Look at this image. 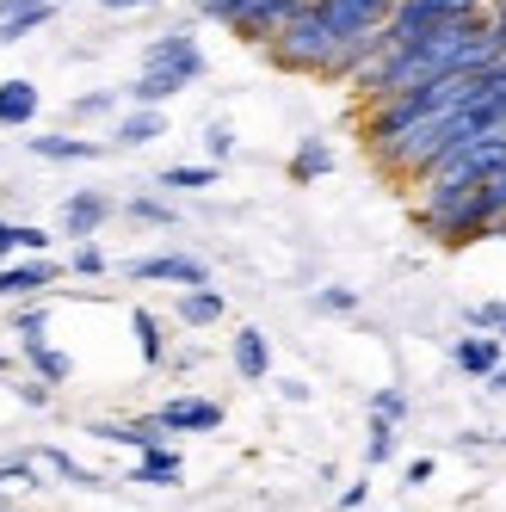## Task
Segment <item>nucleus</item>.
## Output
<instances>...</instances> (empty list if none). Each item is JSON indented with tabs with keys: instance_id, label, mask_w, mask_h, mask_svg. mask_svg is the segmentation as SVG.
<instances>
[{
	"instance_id": "nucleus-1",
	"label": "nucleus",
	"mask_w": 506,
	"mask_h": 512,
	"mask_svg": "<svg viewBox=\"0 0 506 512\" xmlns=\"http://www.w3.org/2000/svg\"><path fill=\"white\" fill-rule=\"evenodd\" d=\"M340 44H346V38L328 25V13H321L315 0H309L303 13H291V19L278 25V38H272L266 50H272L278 68H291V75H334Z\"/></svg>"
},
{
	"instance_id": "nucleus-2",
	"label": "nucleus",
	"mask_w": 506,
	"mask_h": 512,
	"mask_svg": "<svg viewBox=\"0 0 506 512\" xmlns=\"http://www.w3.org/2000/svg\"><path fill=\"white\" fill-rule=\"evenodd\" d=\"M488 0H402L389 19V44H402V38H420V31L432 25H451V19H469V13H482Z\"/></svg>"
},
{
	"instance_id": "nucleus-3",
	"label": "nucleus",
	"mask_w": 506,
	"mask_h": 512,
	"mask_svg": "<svg viewBox=\"0 0 506 512\" xmlns=\"http://www.w3.org/2000/svg\"><path fill=\"white\" fill-rule=\"evenodd\" d=\"M142 68H167V75H179V81H204V50H198V38L192 31H161V38L142 50Z\"/></svg>"
},
{
	"instance_id": "nucleus-4",
	"label": "nucleus",
	"mask_w": 506,
	"mask_h": 512,
	"mask_svg": "<svg viewBox=\"0 0 506 512\" xmlns=\"http://www.w3.org/2000/svg\"><path fill=\"white\" fill-rule=\"evenodd\" d=\"M315 7L328 13V25L340 31V38H358V31H383L402 0H315Z\"/></svg>"
},
{
	"instance_id": "nucleus-5",
	"label": "nucleus",
	"mask_w": 506,
	"mask_h": 512,
	"mask_svg": "<svg viewBox=\"0 0 506 512\" xmlns=\"http://www.w3.org/2000/svg\"><path fill=\"white\" fill-rule=\"evenodd\" d=\"M130 278L192 290V284H210V266H204V260H186V253H155V260H136V266H130Z\"/></svg>"
},
{
	"instance_id": "nucleus-6",
	"label": "nucleus",
	"mask_w": 506,
	"mask_h": 512,
	"mask_svg": "<svg viewBox=\"0 0 506 512\" xmlns=\"http://www.w3.org/2000/svg\"><path fill=\"white\" fill-rule=\"evenodd\" d=\"M229 364H235L241 383H266L272 377V346H266L260 327H241V334L229 340Z\"/></svg>"
},
{
	"instance_id": "nucleus-7",
	"label": "nucleus",
	"mask_w": 506,
	"mask_h": 512,
	"mask_svg": "<svg viewBox=\"0 0 506 512\" xmlns=\"http://www.w3.org/2000/svg\"><path fill=\"white\" fill-rule=\"evenodd\" d=\"M161 426L167 432H216V426H223V408L204 401V395H173L161 408Z\"/></svg>"
},
{
	"instance_id": "nucleus-8",
	"label": "nucleus",
	"mask_w": 506,
	"mask_h": 512,
	"mask_svg": "<svg viewBox=\"0 0 506 512\" xmlns=\"http://www.w3.org/2000/svg\"><path fill=\"white\" fill-rule=\"evenodd\" d=\"M105 216H112V198H105V192H75V198L62 204V235L87 241V235H99Z\"/></svg>"
},
{
	"instance_id": "nucleus-9",
	"label": "nucleus",
	"mask_w": 506,
	"mask_h": 512,
	"mask_svg": "<svg viewBox=\"0 0 506 512\" xmlns=\"http://www.w3.org/2000/svg\"><path fill=\"white\" fill-rule=\"evenodd\" d=\"M451 358H457V371H463V377H488L494 364H500V334H482V327H469V334L451 346Z\"/></svg>"
},
{
	"instance_id": "nucleus-10",
	"label": "nucleus",
	"mask_w": 506,
	"mask_h": 512,
	"mask_svg": "<svg viewBox=\"0 0 506 512\" xmlns=\"http://www.w3.org/2000/svg\"><path fill=\"white\" fill-rule=\"evenodd\" d=\"M155 136H167V112H161V105H136V112L118 118V130H112L118 149H149Z\"/></svg>"
},
{
	"instance_id": "nucleus-11",
	"label": "nucleus",
	"mask_w": 506,
	"mask_h": 512,
	"mask_svg": "<svg viewBox=\"0 0 506 512\" xmlns=\"http://www.w3.org/2000/svg\"><path fill=\"white\" fill-rule=\"evenodd\" d=\"M44 284H56V266L44 253H31L25 266H0V297H38Z\"/></svg>"
},
{
	"instance_id": "nucleus-12",
	"label": "nucleus",
	"mask_w": 506,
	"mask_h": 512,
	"mask_svg": "<svg viewBox=\"0 0 506 512\" xmlns=\"http://www.w3.org/2000/svg\"><path fill=\"white\" fill-rule=\"evenodd\" d=\"M56 19V0H25V7H7L0 13V44H19V38H31L38 25H50Z\"/></svg>"
},
{
	"instance_id": "nucleus-13",
	"label": "nucleus",
	"mask_w": 506,
	"mask_h": 512,
	"mask_svg": "<svg viewBox=\"0 0 506 512\" xmlns=\"http://www.w3.org/2000/svg\"><path fill=\"white\" fill-rule=\"evenodd\" d=\"M38 118V87L31 81H0V130H25Z\"/></svg>"
},
{
	"instance_id": "nucleus-14",
	"label": "nucleus",
	"mask_w": 506,
	"mask_h": 512,
	"mask_svg": "<svg viewBox=\"0 0 506 512\" xmlns=\"http://www.w3.org/2000/svg\"><path fill=\"white\" fill-rule=\"evenodd\" d=\"M229 315V303H223V290H210V284H192L186 297H179V321L186 327H216Z\"/></svg>"
},
{
	"instance_id": "nucleus-15",
	"label": "nucleus",
	"mask_w": 506,
	"mask_h": 512,
	"mask_svg": "<svg viewBox=\"0 0 506 512\" xmlns=\"http://www.w3.org/2000/svg\"><path fill=\"white\" fill-rule=\"evenodd\" d=\"M130 482H149V488H173V482H179V451H167V445H149V451L136 457Z\"/></svg>"
},
{
	"instance_id": "nucleus-16",
	"label": "nucleus",
	"mask_w": 506,
	"mask_h": 512,
	"mask_svg": "<svg viewBox=\"0 0 506 512\" xmlns=\"http://www.w3.org/2000/svg\"><path fill=\"white\" fill-rule=\"evenodd\" d=\"M173 93H186V81L167 75V68H142V75L130 81V105H167Z\"/></svg>"
},
{
	"instance_id": "nucleus-17",
	"label": "nucleus",
	"mask_w": 506,
	"mask_h": 512,
	"mask_svg": "<svg viewBox=\"0 0 506 512\" xmlns=\"http://www.w3.org/2000/svg\"><path fill=\"white\" fill-rule=\"evenodd\" d=\"M31 155H44V161H93L99 142H87V136H31Z\"/></svg>"
},
{
	"instance_id": "nucleus-18",
	"label": "nucleus",
	"mask_w": 506,
	"mask_h": 512,
	"mask_svg": "<svg viewBox=\"0 0 506 512\" xmlns=\"http://www.w3.org/2000/svg\"><path fill=\"white\" fill-rule=\"evenodd\" d=\"M328 167H334L328 142H321V136H303V142H297V155H291V179H297V186H309V179H321Z\"/></svg>"
},
{
	"instance_id": "nucleus-19",
	"label": "nucleus",
	"mask_w": 506,
	"mask_h": 512,
	"mask_svg": "<svg viewBox=\"0 0 506 512\" xmlns=\"http://www.w3.org/2000/svg\"><path fill=\"white\" fill-rule=\"evenodd\" d=\"M476 192H482V216H488V229H494V235H506V161L482 179Z\"/></svg>"
},
{
	"instance_id": "nucleus-20",
	"label": "nucleus",
	"mask_w": 506,
	"mask_h": 512,
	"mask_svg": "<svg viewBox=\"0 0 506 512\" xmlns=\"http://www.w3.org/2000/svg\"><path fill=\"white\" fill-rule=\"evenodd\" d=\"M155 186H167V192H204V186H216V161H204V167H167Z\"/></svg>"
},
{
	"instance_id": "nucleus-21",
	"label": "nucleus",
	"mask_w": 506,
	"mask_h": 512,
	"mask_svg": "<svg viewBox=\"0 0 506 512\" xmlns=\"http://www.w3.org/2000/svg\"><path fill=\"white\" fill-rule=\"evenodd\" d=\"M130 327H136V346H142V358H149V364H161V358H167V340H161V321H155L149 309H130Z\"/></svg>"
},
{
	"instance_id": "nucleus-22",
	"label": "nucleus",
	"mask_w": 506,
	"mask_h": 512,
	"mask_svg": "<svg viewBox=\"0 0 506 512\" xmlns=\"http://www.w3.org/2000/svg\"><path fill=\"white\" fill-rule=\"evenodd\" d=\"M395 457V420L389 414H371V438H365V463H389Z\"/></svg>"
},
{
	"instance_id": "nucleus-23",
	"label": "nucleus",
	"mask_w": 506,
	"mask_h": 512,
	"mask_svg": "<svg viewBox=\"0 0 506 512\" xmlns=\"http://www.w3.org/2000/svg\"><path fill=\"white\" fill-rule=\"evenodd\" d=\"M31 371H38L44 383H68L75 364H68V352H56V346H31Z\"/></svg>"
},
{
	"instance_id": "nucleus-24",
	"label": "nucleus",
	"mask_w": 506,
	"mask_h": 512,
	"mask_svg": "<svg viewBox=\"0 0 506 512\" xmlns=\"http://www.w3.org/2000/svg\"><path fill=\"white\" fill-rule=\"evenodd\" d=\"M13 334H19L25 352H31V346H44V309H19V315H13Z\"/></svg>"
},
{
	"instance_id": "nucleus-25",
	"label": "nucleus",
	"mask_w": 506,
	"mask_h": 512,
	"mask_svg": "<svg viewBox=\"0 0 506 512\" xmlns=\"http://www.w3.org/2000/svg\"><path fill=\"white\" fill-rule=\"evenodd\" d=\"M469 327H482V334H500L506 340V303H476V309H469Z\"/></svg>"
},
{
	"instance_id": "nucleus-26",
	"label": "nucleus",
	"mask_w": 506,
	"mask_h": 512,
	"mask_svg": "<svg viewBox=\"0 0 506 512\" xmlns=\"http://www.w3.org/2000/svg\"><path fill=\"white\" fill-rule=\"evenodd\" d=\"M315 309H328V315H352L358 309V297L346 284H328V290H315Z\"/></svg>"
},
{
	"instance_id": "nucleus-27",
	"label": "nucleus",
	"mask_w": 506,
	"mask_h": 512,
	"mask_svg": "<svg viewBox=\"0 0 506 512\" xmlns=\"http://www.w3.org/2000/svg\"><path fill=\"white\" fill-rule=\"evenodd\" d=\"M44 463H50L56 475H68V482H81V488H93V482H99V475H93V469H81L68 451H44Z\"/></svg>"
},
{
	"instance_id": "nucleus-28",
	"label": "nucleus",
	"mask_w": 506,
	"mask_h": 512,
	"mask_svg": "<svg viewBox=\"0 0 506 512\" xmlns=\"http://www.w3.org/2000/svg\"><path fill=\"white\" fill-rule=\"evenodd\" d=\"M0 488H38V463H31V457L0 463Z\"/></svg>"
},
{
	"instance_id": "nucleus-29",
	"label": "nucleus",
	"mask_w": 506,
	"mask_h": 512,
	"mask_svg": "<svg viewBox=\"0 0 506 512\" xmlns=\"http://www.w3.org/2000/svg\"><path fill=\"white\" fill-rule=\"evenodd\" d=\"M130 216H136V223H161V229L173 223V210L161 198H130Z\"/></svg>"
},
{
	"instance_id": "nucleus-30",
	"label": "nucleus",
	"mask_w": 506,
	"mask_h": 512,
	"mask_svg": "<svg viewBox=\"0 0 506 512\" xmlns=\"http://www.w3.org/2000/svg\"><path fill=\"white\" fill-rule=\"evenodd\" d=\"M204 149H210V161H223V155L235 149V130H229V124H210V130H204Z\"/></svg>"
},
{
	"instance_id": "nucleus-31",
	"label": "nucleus",
	"mask_w": 506,
	"mask_h": 512,
	"mask_svg": "<svg viewBox=\"0 0 506 512\" xmlns=\"http://www.w3.org/2000/svg\"><path fill=\"white\" fill-rule=\"evenodd\" d=\"M371 414H389V420H402V414H408V395H402V389H377Z\"/></svg>"
},
{
	"instance_id": "nucleus-32",
	"label": "nucleus",
	"mask_w": 506,
	"mask_h": 512,
	"mask_svg": "<svg viewBox=\"0 0 506 512\" xmlns=\"http://www.w3.org/2000/svg\"><path fill=\"white\" fill-rule=\"evenodd\" d=\"M75 272H81V278H99V272H105V253H99L93 241H81V247H75Z\"/></svg>"
},
{
	"instance_id": "nucleus-33",
	"label": "nucleus",
	"mask_w": 506,
	"mask_h": 512,
	"mask_svg": "<svg viewBox=\"0 0 506 512\" xmlns=\"http://www.w3.org/2000/svg\"><path fill=\"white\" fill-rule=\"evenodd\" d=\"M112 105H118V93H87V99H75V118H99Z\"/></svg>"
},
{
	"instance_id": "nucleus-34",
	"label": "nucleus",
	"mask_w": 506,
	"mask_h": 512,
	"mask_svg": "<svg viewBox=\"0 0 506 512\" xmlns=\"http://www.w3.org/2000/svg\"><path fill=\"white\" fill-rule=\"evenodd\" d=\"M432 469H439L432 457H414V463H408V488H426V482H432Z\"/></svg>"
},
{
	"instance_id": "nucleus-35",
	"label": "nucleus",
	"mask_w": 506,
	"mask_h": 512,
	"mask_svg": "<svg viewBox=\"0 0 506 512\" xmlns=\"http://www.w3.org/2000/svg\"><path fill=\"white\" fill-rule=\"evenodd\" d=\"M19 247H25V253H44L50 235H44V229H19Z\"/></svg>"
},
{
	"instance_id": "nucleus-36",
	"label": "nucleus",
	"mask_w": 506,
	"mask_h": 512,
	"mask_svg": "<svg viewBox=\"0 0 506 512\" xmlns=\"http://www.w3.org/2000/svg\"><path fill=\"white\" fill-rule=\"evenodd\" d=\"M365 500H371V482H352V488L340 494V506H346V512H352V506H365Z\"/></svg>"
},
{
	"instance_id": "nucleus-37",
	"label": "nucleus",
	"mask_w": 506,
	"mask_h": 512,
	"mask_svg": "<svg viewBox=\"0 0 506 512\" xmlns=\"http://www.w3.org/2000/svg\"><path fill=\"white\" fill-rule=\"evenodd\" d=\"M488 25H494V38L506 44V0H494V7H488Z\"/></svg>"
},
{
	"instance_id": "nucleus-38",
	"label": "nucleus",
	"mask_w": 506,
	"mask_h": 512,
	"mask_svg": "<svg viewBox=\"0 0 506 512\" xmlns=\"http://www.w3.org/2000/svg\"><path fill=\"white\" fill-rule=\"evenodd\" d=\"M19 395L31 401V408H44V401H50V389H44V383H19Z\"/></svg>"
},
{
	"instance_id": "nucleus-39",
	"label": "nucleus",
	"mask_w": 506,
	"mask_h": 512,
	"mask_svg": "<svg viewBox=\"0 0 506 512\" xmlns=\"http://www.w3.org/2000/svg\"><path fill=\"white\" fill-rule=\"evenodd\" d=\"M105 13H136V7H149V0H99Z\"/></svg>"
},
{
	"instance_id": "nucleus-40",
	"label": "nucleus",
	"mask_w": 506,
	"mask_h": 512,
	"mask_svg": "<svg viewBox=\"0 0 506 512\" xmlns=\"http://www.w3.org/2000/svg\"><path fill=\"white\" fill-rule=\"evenodd\" d=\"M0 253H19V229L13 223H0Z\"/></svg>"
},
{
	"instance_id": "nucleus-41",
	"label": "nucleus",
	"mask_w": 506,
	"mask_h": 512,
	"mask_svg": "<svg viewBox=\"0 0 506 512\" xmlns=\"http://www.w3.org/2000/svg\"><path fill=\"white\" fill-rule=\"evenodd\" d=\"M482 383H488V389H494V395H506V364H494V371H488V377H482Z\"/></svg>"
},
{
	"instance_id": "nucleus-42",
	"label": "nucleus",
	"mask_w": 506,
	"mask_h": 512,
	"mask_svg": "<svg viewBox=\"0 0 506 512\" xmlns=\"http://www.w3.org/2000/svg\"><path fill=\"white\" fill-rule=\"evenodd\" d=\"M198 7H216V0H198Z\"/></svg>"
},
{
	"instance_id": "nucleus-43",
	"label": "nucleus",
	"mask_w": 506,
	"mask_h": 512,
	"mask_svg": "<svg viewBox=\"0 0 506 512\" xmlns=\"http://www.w3.org/2000/svg\"><path fill=\"white\" fill-rule=\"evenodd\" d=\"M0 371H7V358H0Z\"/></svg>"
},
{
	"instance_id": "nucleus-44",
	"label": "nucleus",
	"mask_w": 506,
	"mask_h": 512,
	"mask_svg": "<svg viewBox=\"0 0 506 512\" xmlns=\"http://www.w3.org/2000/svg\"><path fill=\"white\" fill-rule=\"evenodd\" d=\"M488 7H494V0H488Z\"/></svg>"
}]
</instances>
